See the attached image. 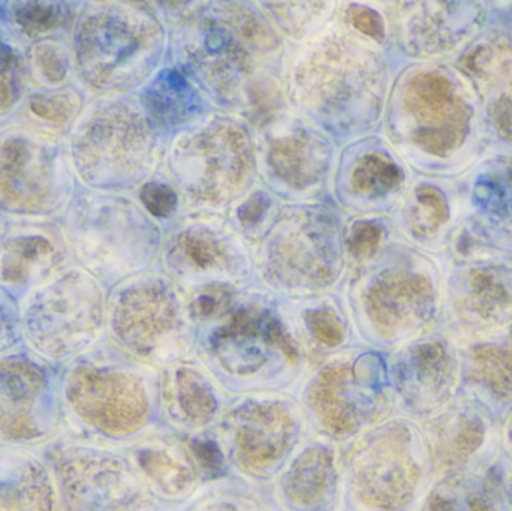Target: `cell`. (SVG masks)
Returning <instances> with one entry per match:
<instances>
[{"label": "cell", "instance_id": "ffe728a7", "mask_svg": "<svg viewBox=\"0 0 512 511\" xmlns=\"http://www.w3.org/2000/svg\"><path fill=\"white\" fill-rule=\"evenodd\" d=\"M20 32L30 39L42 38L66 23L68 11L62 3L24 2L12 9Z\"/></svg>", "mask_w": 512, "mask_h": 511}, {"label": "cell", "instance_id": "74e56055", "mask_svg": "<svg viewBox=\"0 0 512 511\" xmlns=\"http://www.w3.org/2000/svg\"><path fill=\"white\" fill-rule=\"evenodd\" d=\"M270 206V201L264 194H256L249 198L239 210L240 221L245 225H254L264 215L265 210Z\"/></svg>", "mask_w": 512, "mask_h": 511}, {"label": "cell", "instance_id": "8d00e7d4", "mask_svg": "<svg viewBox=\"0 0 512 511\" xmlns=\"http://www.w3.org/2000/svg\"><path fill=\"white\" fill-rule=\"evenodd\" d=\"M493 120L499 134L507 140H512V101L507 96H502L493 105Z\"/></svg>", "mask_w": 512, "mask_h": 511}, {"label": "cell", "instance_id": "484cf974", "mask_svg": "<svg viewBox=\"0 0 512 511\" xmlns=\"http://www.w3.org/2000/svg\"><path fill=\"white\" fill-rule=\"evenodd\" d=\"M180 248L188 260L198 269L206 270L219 266L227 258L224 245L203 230H192L179 237Z\"/></svg>", "mask_w": 512, "mask_h": 511}, {"label": "cell", "instance_id": "8fae6325", "mask_svg": "<svg viewBox=\"0 0 512 511\" xmlns=\"http://www.w3.org/2000/svg\"><path fill=\"white\" fill-rule=\"evenodd\" d=\"M108 327L114 341L131 351L147 356L155 339L171 329L174 309L170 297L152 282L120 288L108 306Z\"/></svg>", "mask_w": 512, "mask_h": 511}, {"label": "cell", "instance_id": "f546056e", "mask_svg": "<svg viewBox=\"0 0 512 511\" xmlns=\"http://www.w3.org/2000/svg\"><path fill=\"white\" fill-rule=\"evenodd\" d=\"M23 345L20 308L5 291L0 288V356Z\"/></svg>", "mask_w": 512, "mask_h": 511}, {"label": "cell", "instance_id": "2e32d148", "mask_svg": "<svg viewBox=\"0 0 512 511\" xmlns=\"http://www.w3.org/2000/svg\"><path fill=\"white\" fill-rule=\"evenodd\" d=\"M270 164L280 179L301 188L316 182L324 174L327 152L312 135L298 131L297 134L273 141Z\"/></svg>", "mask_w": 512, "mask_h": 511}, {"label": "cell", "instance_id": "d4e9b609", "mask_svg": "<svg viewBox=\"0 0 512 511\" xmlns=\"http://www.w3.org/2000/svg\"><path fill=\"white\" fill-rule=\"evenodd\" d=\"M138 464L159 488L170 494L185 491L191 482L189 471L164 453L144 450L138 453Z\"/></svg>", "mask_w": 512, "mask_h": 511}, {"label": "cell", "instance_id": "30bf717a", "mask_svg": "<svg viewBox=\"0 0 512 511\" xmlns=\"http://www.w3.org/2000/svg\"><path fill=\"white\" fill-rule=\"evenodd\" d=\"M403 102L405 110L418 122L414 141L421 149L445 156L462 146L471 108L445 75L418 72L408 81Z\"/></svg>", "mask_w": 512, "mask_h": 511}, {"label": "cell", "instance_id": "3957f363", "mask_svg": "<svg viewBox=\"0 0 512 511\" xmlns=\"http://www.w3.org/2000/svg\"><path fill=\"white\" fill-rule=\"evenodd\" d=\"M71 158L60 138L30 128L0 132V213L35 221L56 215L71 198Z\"/></svg>", "mask_w": 512, "mask_h": 511}, {"label": "cell", "instance_id": "7a4b0ae2", "mask_svg": "<svg viewBox=\"0 0 512 511\" xmlns=\"http://www.w3.org/2000/svg\"><path fill=\"white\" fill-rule=\"evenodd\" d=\"M18 308L23 344L56 368L98 347L107 324L101 284L78 266L60 270Z\"/></svg>", "mask_w": 512, "mask_h": 511}, {"label": "cell", "instance_id": "7402d4cb", "mask_svg": "<svg viewBox=\"0 0 512 511\" xmlns=\"http://www.w3.org/2000/svg\"><path fill=\"white\" fill-rule=\"evenodd\" d=\"M177 401L186 419L192 423H203L212 416L216 408L215 398L200 375L182 371L176 378Z\"/></svg>", "mask_w": 512, "mask_h": 511}, {"label": "cell", "instance_id": "9a60e30c", "mask_svg": "<svg viewBox=\"0 0 512 511\" xmlns=\"http://www.w3.org/2000/svg\"><path fill=\"white\" fill-rule=\"evenodd\" d=\"M291 422L280 408L258 407L245 414L239 429L243 458L255 467L276 461L289 440Z\"/></svg>", "mask_w": 512, "mask_h": 511}, {"label": "cell", "instance_id": "1f68e13d", "mask_svg": "<svg viewBox=\"0 0 512 511\" xmlns=\"http://www.w3.org/2000/svg\"><path fill=\"white\" fill-rule=\"evenodd\" d=\"M382 239V230L370 222H358L352 228L348 239L349 251L357 258H366L375 254Z\"/></svg>", "mask_w": 512, "mask_h": 511}, {"label": "cell", "instance_id": "ac0fdd59", "mask_svg": "<svg viewBox=\"0 0 512 511\" xmlns=\"http://www.w3.org/2000/svg\"><path fill=\"white\" fill-rule=\"evenodd\" d=\"M150 110L162 122L174 123L185 119L195 105L192 90L176 72H165L150 90Z\"/></svg>", "mask_w": 512, "mask_h": 511}, {"label": "cell", "instance_id": "6da1fadb", "mask_svg": "<svg viewBox=\"0 0 512 511\" xmlns=\"http://www.w3.org/2000/svg\"><path fill=\"white\" fill-rule=\"evenodd\" d=\"M62 432L69 440H125L137 434L149 401L137 372L110 347H95L59 368Z\"/></svg>", "mask_w": 512, "mask_h": 511}, {"label": "cell", "instance_id": "4dcf8cb0", "mask_svg": "<svg viewBox=\"0 0 512 511\" xmlns=\"http://www.w3.org/2000/svg\"><path fill=\"white\" fill-rule=\"evenodd\" d=\"M307 324H309V329L312 330L315 338L322 342V344L330 345V347L340 344L343 335H345L342 323H340L339 318L333 312H310L307 315Z\"/></svg>", "mask_w": 512, "mask_h": 511}, {"label": "cell", "instance_id": "603a6c76", "mask_svg": "<svg viewBox=\"0 0 512 511\" xmlns=\"http://www.w3.org/2000/svg\"><path fill=\"white\" fill-rule=\"evenodd\" d=\"M478 375L501 396H512V348L486 345L474 351Z\"/></svg>", "mask_w": 512, "mask_h": 511}, {"label": "cell", "instance_id": "4316f807", "mask_svg": "<svg viewBox=\"0 0 512 511\" xmlns=\"http://www.w3.org/2000/svg\"><path fill=\"white\" fill-rule=\"evenodd\" d=\"M33 66L39 77L50 84L59 86L69 74V57L65 45L56 41H41L32 50Z\"/></svg>", "mask_w": 512, "mask_h": 511}, {"label": "cell", "instance_id": "e575fe53", "mask_svg": "<svg viewBox=\"0 0 512 511\" xmlns=\"http://www.w3.org/2000/svg\"><path fill=\"white\" fill-rule=\"evenodd\" d=\"M348 20L351 21L352 26L360 32L366 33L370 38L376 41L384 39V23L379 14L369 8H349Z\"/></svg>", "mask_w": 512, "mask_h": 511}, {"label": "cell", "instance_id": "ba28073f", "mask_svg": "<svg viewBox=\"0 0 512 511\" xmlns=\"http://www.w3.org/2000/svg\"><path fill=\"white\" fill-rule=\"evenodd\" d=\"M128 213L108 198L80 194L63 221L71 258L96 281H114L134 269V239Z\"/></svg>", "mask_w": 512, "mask_h": 511}, {"label": "cell", "instance_id": "f1b7e54d", "mask_svg": "<svg viewBox=\"0 0 512 511\" xmlns=\"http://www.w3.org/2000/svg\"><path fill=\"white\" fill-rule=\"evenodd\" d=\"M448 218V207L444 197L433 188H420L417 191V209L412 218L415 231L429 234Z\"/></svg>", "mask_w": 512, "mask_h": 511}, {"label": "cell", "instance_id": "836d02e7", "mask_svg": "<svg viewBox=\"0 0 512 511\" xmlns=\"http://www.w3.org/2000/svg\"><path fill=\"white\" fill-rule=\"evenodd\" d=\"M230 302V291L224 287H210L201 291L191 305V312L197 318H209L218 314Z\"/></svg>", "mask_w": 512, "mask_h": 511}, {"label": "cell", "instance_id": "83f0119b", "mask_svg": "<svg viewBox=\"0 0 512 511\" xmlns=\"http://www.w3.org/2000/svg\"><path fill=\"white\" fill-rule=\"evenodd\" d=\"M21 68L20 54L9 42L0 38V113L8 111L20 95Z\"/></svg>", "mask_w": 512, "mask_h": 511}, {"label": "cell", "instance_id": "7c38bea8", "mask_svg": "<svg viewBox=\"0 0 512 511\" xmlns=\"http://www.w3.org/2000/svg\"><path fill=\"white\" fill-rule=\"evenodd\" d=\"M56 483L32 450L0 447V511H59Z\"/></svg>", "mask_w": 512, "mask_h": 511}, {"label": "cell", "instance_id": "52a82bcc", "mask_svg": "<svg viewBox=\"0 0 512 511\" xmlns=\"http://www.w3.org/2000/svg\"><path fill=\"white\" fill-rule=\"evenodd\" d=\"M129 9L93 5L75 24V65L81 80L96 90H116L134 81L147 48V24Z\"/></svg>", "mask_w": 512, "mask_h": 511}, {"label": "cell", "instance_id": "8992f818", "mask_svg": "<svg viewBox=\"0 0 512 511\" xmlns=\"http://www.w3.org/2000/svg\"><path fill=\"white\" fill-rule=\"evenodd\" d=\"M62 511H137L141 488L128 459L114 450L75 440L45 449Z\"/></svg>", "mask_w": 512, "mask_h": 511}, {"label": "cell", "instance_id": "9c48e42d", "mask_svg": "<svg viewBox=\"0 0 512 511\" xmlns=\"http://www.w3.org/2000/svg\"><path fill=\"white\" fill-rule=\"evenodd\" d=\"M69 260L65 233L54 222L35 219L0 228V288L17 303L66 269Z\"/></svg>", "mask_w": 512, "mask_h": 511}, {"label": "cell", "instance_id": "d590c367", "mask_svg": "<svg viewBox=\"0 0 512 511\" xmlns=\"http://www.w3.org/2000/svg\"><path fill=\"white\" fill-rule=\"evenodd\" d=\"M192 452H194L198 464L201 465V468H203L207 474L216 476V474L221 473L222 455L215 444L209 443V441H197V443H194V446H192Z\"/></svg>", "mask_w": 512, "mask_h": 511}, {"label": "cell", "instance_id": "5bb4252c", "mask_svg": "<svg viewBox=\"0 0 512 511\" xmlns=\"http://www.w3.org/2000/svg\"><path fill=\"white\" fill-rule=\"evenodd\" d=\"M418 470L403 447H391L367 465L361 476L363 497L373 504L399 507L408 503L417 485Z\"/></svg>", "mask_w": 512, "mask_h": 511}, {"label": "cell", "instance_id": "e0dca14e", "mask_svg": "<svg viewBox=\"0 0 512 511\" xmlns=\"http://www.w3.org/2000/svg\"><path fill=\"white\" fill-rule=\"evenodd\" d=\"M331 471L333 465L324 450H309L292 468L286 482V494L294 503L303 506L318 503L330 486Z\"/></svg>", "mask_w": 512, "mask_h": 511}, {"label": "cell", "instance_id": "d6a6232c", "mask_svg": "<svg viewBox=\"0 0 512 511\" xmlns=\"http://www.w3.org/2000/svg\"><path fill=\"white\" fill-rule=\"evenodd\" d=\"M141 200L152 215L165 218L174 212L177 206L176 192L168 186L150 183L141 191Z\"/></svg>", "mask_w": 512, "mask_h": 511}, {"label": "cell", "instance_id": "cb8c5ba5", "mask_svg": "<svg viewBox=\"0 0 512 511\" xmlns=\"http://www.w3.org/2000/svg\"><path fill=\"white\" fill-rule=\"evenodd\" d=\"M471 302L477 314L486 320L498 318L512 305L507 288L484 270L471 273Z\"/></svg>", "mask_w": 512, "mask_h": 511}, {"label": "cell", "instance_id": "5b68a950", "mask_svg": "<svg viewBox=\"0 0 512 511\" xmlns=\"http://www.w3.org/2000/svg\"><path fill=\"white\" fill-rule=\"evenodd\" d=\"M149 131L125 102H96L71 131L69 158L86 185L113 188L129 182L146 155Z\"/></svg>", "mask_w": 512, "mask_h": 511}, {"label": "cell", "instance_id": "44dd1931", "mask_svg": "<svg viewBox=\"0 0 512 511\" xmlns=\"http://www.w3.org/2000/svg\"><path fill=\"white\" fill-rule=\"evenodd\" d=\"M80 93L72 89L48 90V92L33 93L29 99L32 114L44 122L63 126L77 119L80 114Z\"/></svg>", "mask_w": 512, "mask_h": 511}, {"label": "cell", "instance_id": "4fadbf2b", "mask_svg": "<svg viewBox=\"0 0 512 511\" xmlns=\"http://www.w3.org/2000/svg\"><path fill=\"white\" fill-rule=\"evenodd\" d=\"M430 302L432 285L426 276L390 273L370 290L367 309L379 330L391 336L418 323Z\"/></svg>", "mask_w": 512, "mask_h": 511}, {"label": "cell", "instance_id": "f35d334b", "mask_svg": "<svg viewBox=\"0 0 512 511\" xmlns=\"http://www.w3.org/2000/svg\"><path fill=\"white\" fill-rule=\"evenodd\" d=\"M215 511H236V510L231 509V507H219V509H216Z\"/></svg>", "mask_w": 512, "mask_h": 511}, {"label": "cell", "instance_id": "277c9868", "mask_svg": "<svg viewBox=\"0 0 512 511\" xmlns=\"http://www.w3.org/2000/svg\"><path fill=\"white\" fill-rule=\"evenodd\" d=\"M62 432L59 368L26 345L0 356V447H47Z\"/></svg>", "mask_w": 512, "mask_h": 511}, {"label": "cell", "instance_id": "d6986e66", "mask_svg": "<svg viewBox=\"0 0 512 511\" xmlns=\"http://www.w3.org/2000/svg\"><path fill=\"white\" fill-rule=\"evenodd\" d=\"M402 182V171L381 153H369L364 156L352 173V186L361 194H387L399 188Z\"/></svg>", "mask_w": 512, "mask_h": 511}]
</instances>
